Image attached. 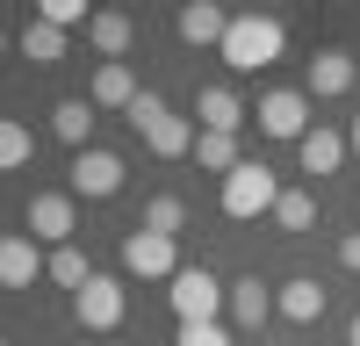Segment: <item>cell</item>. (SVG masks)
<instances>
[{"instance_id":"6da1fadb","label":"cell","mask_w":360,"mask_h":346,"mask_svg":"<svg viewBox=\"0 0 360 346\" xmlns=\"http://www.w3.org/2000/svg\"><path fill=\"white\" fill-rule=\"evenodd\" d=\"M281 44H288V29L274 15H231V29H224V65L231 72H266L281 58Z\"/></svg>"},{"instance_id":"7a4b0ae2","label":"cell","mask_w":360,"mask_h":346,"mask_svg":"<svg viewBox=\"0 0 360 346\" xmlns=\"http://www.w3.org/2000/svg\"><path fill=\"white\" fill-rule=\"evenodd\" d=\"M130 130L152 144L159 159H188V152H195V137H202L188 115H173V108H166V94H152V86H144V94L130 101Z\"/></svg>"},{"instance_id":"3957f363","label":"cell","mask_w":360,"mask_h":346,"mask_svg":"<svg viewBox=\"0 0 360 346\" xmlns=\"http://www.w3.org/2000/svg\"><path fill=\"white\" fill-rule=\"evenodd\" d=\"M274 202H281V181H274V166L245 159L238 173H224V217L252 224V217H274Z\"/></svg>"},{"instance_id":"277c9868","label":"cell","mask_w":360,"mask_h":346,"mask_svg":"<svg viewBox=\"0 0 360 346\" xmlns=\"http://www.w3.org/2000/svg\"><path fill=\"white\" fill-rule=\"evenodd\" d=\"M166 296H173V317H180V325H217V310L231 303V288L209 274V267H180Z\"/></svg>"},{"instance_id":"5b68a950","label":"cell","mask_w":360,"mask_h":346,"mask_svg":"<svg viewBox=\"0 0 360 346\" xmlns=\"http://www.w3.org/2000/svg\"><path fill=\"white\" fill-rule=\"evenodd\" d=\"M123 310H130V296H123V281H115V274H94V281L72 296L79 332H115V325H123Z\"/></svg>"},{"instance_id":"8992f818","label":"cell","mask_w":360,"mask_h":346,"mask_svg":"<svg viewBox=\"0 0 360 346\" xmlns=\"http://www.w3.org/2000/svg\"><path fill=\"white\" fill-rule=\"evenodd\" d=\"M123 267L137 274V281H173L180 274V245L173 238H159V231H130V238H123Z\"/></svg>"},{"instance_id":"52a82bcc","label":"cell","mask_w":360,"mask_h":346,"mask_svg":"<svg viewBox=\"0 0 360 346\" xmlns=\"http://www.w3.org/2000/svg\"><path fill=\"white\" fill-rule=\"evenodd\" d=\"M259 130L266 137H295V144H303L310 137V94H295V86H274V94H259Z\"/></svg>"},{"instance_id":"ba28073f","label":"cell","mask_w":360,"mask_h":346,"mask_svg":"<svg viewBox=\"0 0 360 346\" xmlns=\"http://www.w3.org/2000/svg\"><path fill=\"white\" fill-rule=\"evenodd\" d=\"M123 159H115V152H101V144H94V152H72V195H86V202H108V195H123Z\"/></svg>"},{"instance_id":"9c48e42d","label":"cell","mask_w":360,"mask_h":346,"mask_svg":"<svg viewBox=\"0 0 360 346\" xmlns=\"http://www.w3.org/2000/svg\"><path fill=\"white\" fill-rule=\"evenodd\" d=\"M51 267V252L29 238V231H8V238H0V288H29Z\"/></svg>"},{"instance_id":"30bf717a","label":"cell","mask_w":360,"mask_h":346,"mask_svg":"<svg viewBox=\"0 0 360 346\" xmlns=\"http://www.w3.org/2000/svg\"><path fill=\"white\" fill-rule=\"evenodd\" d=\"M29 238L37 245H72V195H29Z\"/></svg>"},{"instance_id":"8fae6325","label":"cell","mask_w":360,"mask_h":346,"mask_svg":"<svg viewBox=\"0 0 360 346\" xmlns=\"http://www.w3.org/2000/svg\"><path fill=\"white\" fill-rule=\"evenodd\" d=\"M353 79H360V58H353V51H339V44H324V51L310 58V94H317V101H332V94H346Z\"/></svg>"},{"instance_id":"7c38bea8","label":"cell","mask_w":360,"mask_h":346,"mask_svg":"<svg viewBox=\"0 0 360 346\" xmlns=\"http://www.w3.org/2000/svg\"><path fill=\"white\" fill-rule=\"evenodd\" d=\"M224 29H231V15L217 8V0H188V8H180V44H195V51H224Z\"/></svg>"},{"instance_id":"4fadbf2b","label":"cell","mask_w":360,"mask_h":346,"mask_svg":"<svg viewBox=\"0 0 360 346\" xmlns=\"http://www.w3.org/2000/svg\"><path fill=\"white\" fill-rule=\"evenodd\" d=\"M130 37H137V22H130L123 8H94V22H86V44L101 51V65H123Z\"/></svg>"},{"instance_id":"5bb4252c","label":"cell","mask_w":360,"mask_h":346,"mask_svg":"<svg viewBox=\"0 0 360 346\" xmlns=\"http://www.w3.org/2000/svg\"><path fill=\"white\" fill-rule=\"evenodd\" d=\"M94 123H101V108L86 101V94H72V101H58L51 108V130L72 144V152H94Z\"/></svg>"},{"instance_id":"9a60e30c","label":"cell","mask_w":360,"mask_h":346,"mask_svg":"<svg viewBox=\"0 0 360 346\" xmlns=\"http://www.w3.org/2000/svg\"><path fill=\"white\" fill-rule=\"evenodd\" d=\"M324 296H332L324 281L295 274V281H281V288H274V310H281V317H295V325H317V317H324Z\"/></svg>"},{"instance_id":"2e32d148","label":"cell","mask_w":360,"mask_h":346,"mask_svg":"<svg viewBox=\"0 0 360 346\" xmlns=\"http://www.w3.org/2000/svg\"><path fill=\"white\" fill-rule=\"evenodd\" d=\"M137 94H144V86H137L130 65H94V79H86V101H94V108H123V115H130Z\"/></svg>"},{"instance_id":"e0dca14e","label":"cell","mask_w":360,"mask_h":346,"mask_svg":"<svg viewBox=\"0 0 360 346\" xmlns=\"http://www.w3.org/2000/svg\"><path fill=\"white\" fill-rule=\"evenodd\" d=\"M266 317H274V288H259V274H245V281H231V325H245V332H259Z\"/></svg>"},{"instance_id":"ac0fdd59","label":"cell","mask_w":360,"mask_h":346,"mask_svg":"<svg viewBox=\"0 0 360 346\" xmlns=\"http://www.w3.org/2000/svg\"><path fill=\"white\" fill-rule=\"evenodd\" d=\"M195 115H202V130L238 137V123H245V101H238L231 86H202V94H195Z\"/></svg>"},{"instance_id":"d6986e66","label":"cell","mask_w":360,"mask_h":346,"mask_svg":"<svg viewBox=\"0 0 360 346\" xmlns=\"http://www.w3.org/2000/svg\"><path fill=\"white\" fill-rule=\"evenodd\" d=\"M295 152H303V173H339V159H346V137H339V130H310L303 144H295Z\"/></svg>"},{"instance_id":"ffe728a7","label":"cell","mask_w":360,"mask_h":346,"mask_svg":"<svg viewBox=\"0 0 360 346\" xmlns=\"http://www.w3.org/2000/svg\"><path fill=\"white\" fill-rule=\"evenodd\" d=\"M195 159H202V173H238V166H245L238 137H224V130H202L195 137Z\"/></svg>"},{"instance_id":"44dd1931","label":"cell","mask_w":360,"mask_h":346,"mask_svg":"<svg viewBox=\"0 0 360 346\" xmlns=\"http://www.w3.org/2000/svg\"><path fill=\"white\" fill-rule=\"evenodd\" d=\"M22 58H29V65H58V58H65V29L29 22V29H22Z\"/></svg>"},{"instance_id":"7402d4cb","label":"cell","mask_w":360,"mask_h":346,"mask_svg":"<svg viewBox=\"0 0 360 346\" xmlns=\"http://www.w3.org/2000/svg\"><path fill=\"white\" fill-rule=\"evenodd\" d=\"M29 152H37V137H29V123H15V115H0V173H22Z\"/></svg>"},{"instance_id":"603a6c76","label":"cell","mask_w":360,"mask_h":346,"mask_svg":"<svg viewBox=\"0 0 360 346\" xmlns=\"http://www.w3.org/2000/svg\"><path fill=\"white\" fill-rule=\"evenodd\" d=\"M44 274H51L58 288H72V296H79V288H86V281H94V267H86V252H79V245H58Z\"/></svg>"},{"instance_id":"cb8c5ba5","label":"cell","mask_w":360,"mask_h":346,"mask_svg":"<svg viewBox=\"0 0 360 346\" xmlns=\"http://www.w3.org/2000/svg\"><path fill=\"white\" fill-rule=\"evenodd\" d=\"M180 224H188V202H180V195H152V202H144V231L180 238Z\"/></svg>"},{"instance_id":"d4e9b609","label":"cell","mask_w":360,"mask_h":346,"mask_svg":"<svg viewBox=\"0 0 360 346\" xmlns=\"http://www.w3.org/2000/svg\"><path fill=\"white\" fill-rule=\"evenodd\" d=\"M274 224H281V231H310V224H317V202H310L303 188H281V202H274Z\"/></svg>"},{"instance_id":"484cf974","label":"cell","mask_w":360,"mask_h":346,"mask_svg":"<svg viewBox=\"0 0 360 346\" xmlns=\"http://www.w3.org/2000/svg\"><path fill=\"white\" fill-rule=\"evenodd\" d=\"M37 22H51V29H86L94 15H86V0H44Z\"/></svg>"},{"instance_id":"4316f807","label":"cell","mask_w":360,"mask_h":346,"mask_svg":"<svg viewBox=\"0 0 360 346\" xmlns=\"http://www.w3.org/2000/svg\"><path fill=\"white\" fill-rule=\"evenodd\" d=\"M173 346H231V332H224V325H180Z\"/></svg>"},{"instance_id":"83f0119b","label":"cell","mask_w":360,"mask_h":346,"mask_svg":"<svg viewBox=\"0 0 360 346\" xmlns=\"http://www.w3.org/2000/svg\"><path fill=\"white\" fill-rule=\"evenodd\" d=\"M339 260H346V267L360 274V231H346V238H339Z\"/></svg>"},{"instance_id":"f1b7e54d","label":"cell","mask_w":360,"mask_h":346,"mask_svg":"<svg viewBox=\"0 0 360 346\" xmlns=\"http://www.w3.org/2000/svg\"><path fill=\"white\" fill-rule=\"evenodd\" d=\"M346 346H360V317H353V332H346Z\"/></svg>"},{"instance_id":"f546056e","label":"cell","mask_w":360,"mask_h":346,"mask_svg":"<svg viewBox=\"0 0 360 346\" xmlns=\"http://www.w3.org/2000/svg\"><path fill=\"white\" fill-rule=\"evenodd\" d=\"M353 152H360V115H353Z\"/></svg>"},{"instance_id":"4dcf8cb0","label":"cell","mask_w":360,"mask_h":346,"mask_svg":"<svg viewBox=\"0 0 360 346\" xmlns=\"http://www.w3.org/2000/svg\"><path fill=\"white\" fill-rule=\"evenodd\" d=\"M0 58H8V29H0Z\"/></svg>"},{"instance_id":"1f68e13d","label":"cell","mask_w":360,"mask_h":346,"mask_svg":"<svg viewBox=\"0 0 360 346\" xmlns=\"http://www.w3.org/2000/svg\"><path fill=\"white\" fill-rule=\"evenodd\" d=\"M0 346H8V339H0Z\"/></svg>"},{"instance_id":"d6a6232c","label":"cell","mask_w":360,"mask_h":346,"mask_svg":"<svg viewBox=\"0 0 360 346\" xmlns=\"http://www.w3.org/2000/svg\"><path fill=\"white\" fill-rule=\"evenodd\" d=\"M353 58H360V51H353Z\"/></svg>"}]
</instances>
